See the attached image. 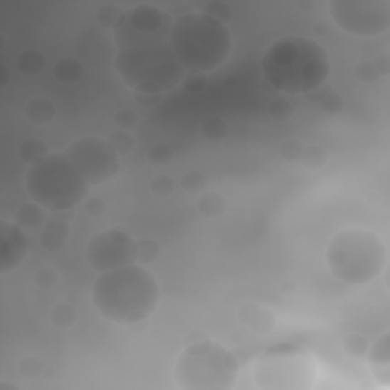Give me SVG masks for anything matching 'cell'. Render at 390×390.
I'll list each match as a JSON object with an SVG mask.
<instances>
[{
  "label": "cell",
  "mask_w": 390,
  "mask_h": 390,
  "mask_svg": "<svg viewBox=\"0 0 390 390\" xmlns=\"http://www.w3.org/2000/svg\"><path fill=\"white\" fill-rule=\"evenodd\" d=\"M263 77L272 89L285 95H308L323 88L331 75L327 49L307 37L273 41L261 60Z\"/></svg>",
  "instance_id": "1"
},
{
  "label": "cell",
  "mask_w": 390,
  "mask_h": 390,
  "mask_svg": "<svg viewBox=\"0 0 390 390\" xmlns=\"http://www.w3.org/2000/svg\"><path fill=\"white\" fill-rule=\"evenodd\" d=\"M160 299L156 276L142 264H128L100 273L92 285V300L107 320L132 327L151 317Z\"/></svg>",
  "instance_id": "2"
},
{
  "label": "cell",
  "mask_w": 390,
  "mask_h": 390,
  "mask_svg": "<svg viewBox=\"0 0 390 390\" xmlns=\"http://www.w3.org/2000/svg\"><path fill=\"white\" fill-rule=\"evenodd\" d=\"M169 46L186 73L206 75L221 68L232 51L227 25L201 13H181L172 21Z\"/></svg>",
  "instance_id": "3"
},
{
  "label": "cell",
  "mask_w": 390,
  "mask_h": 390,
  "mask_svg": "<svg viewBox=\"0 0 390 390\" xmlns=\"http://www.w3.org/2000/svg\"><path fill=\"white\" fill-rule=\"evenodd\" d=\"M115 69L135 93L164 95L174 90L186 77L168 41L117 49Z\"/></svg>",
  "instance_id": "4"
},
{
  "label": "cell",
  "mask_w": 390,
  "mask_h": 390,
  "mask_svg": "<svg viewBox=\"0 0 390 390\" xmlns=\"http://www.w3.org/2000/svg\"><path fill=\"white\" fill-rule=\"evenodd\" d=\"M325 259L328 270L340 283L363 285L383 272L387 248L372 231L351 227L332 236Z\"/></svg>",
  "instance_id": "5"
},
{
  "label": "cell",
  "mask_w": 390,
  "mask_h": 390,
  "mask_svg": "<svg viewBox=\"0 0 390 390\" xmlns=\"http://www.w3.org/2000/svg\"><path fill=\"white\" fill-rule=\"evenodd\" d=\"M25 189L32 201L46 211H69L88 199L90 185L64 153H49L31 165Z\"/></svg>",
  "instance_id": "6"
},
{
  "label": "cell",
  "mask_w": 390,
  "mask_h": 390,
  "mask_svg": "<svg viewBox=\"0 0 390 390\" xmlns=\"http://www.w3.org/2000/svg\"><path fill=\"white\" fill-rule=\"evenodd\" d=\"M172 376L183 390H231L240 376V362L221 343L197 340L180 352Z\"/></svg>",
  "instance_id": "7"
},
{
  "label": "cell",
  "mask_w": 390,
  "mask_h": 390,
  "mask_svg": "<svg viewBox=\"0 0 390 390\" xmlns=\"http://www.w3.org/2000/svg\"><path fill=\"white\" fill-rule=\"evenodd\" d=\"M319 362L297 344H278L253 363V381L263 390H310L316 386Z\"/></svg>",
  "instance_id": "8"
},
{
  "label": "cell",
  "mask_w": 390,
  "mask_h": 390,
  "mask_svg": "<svg viewBox=\"0 0 390 390\" xmlns=\"http://www.w3.org/2000/svg\"><path fill=\"white\" fill-rule=\"evenodd\" d=\"M172 19L167 11L154 5L140 4L125 9L113 28L117 49L165 43L169 40Z\"/></svg>",
  "instance_id": "9"
},
{
  "label": "cell",
  "mask_w": 390,
  "mask_h": 390,
  "mask_svg": "<svg viewBox=\"0 0 390 390\" xmlns=\"http://www.w3.org/2000/svg\"><path fill=\"white\" fill-rule=\"evenodd\" d=\"M330 9L335 25L355 37H376L390 28L387 0H332Z\"/></svg>",
  "instance_id": "10"
},
{
  "label": "cell",
  "mask_w": 390,
  "mask_h": 390,
  "mask_svg": "<svg viewBox=\"0 0 390 390\" xmlns=\"http://www.w3.org/2000/svg\"><path fill=\"white\" fill-rule=\"evenodd\" d=\"M64 154L90 186L112 181L121 168L119 156L113 147L107 139L98 136H84L73 140Z\"/></svg>",
  "instance_id": "11"
},
{
  "label": "cell",
  "mask_w": 390,
  "mask_h": 390,
  "mask_svg": "<svg viewBox=\"0 0 390 390\" xmlns=\"http://www.w3.org/2000/svg\"><path fill=\"white\" fill-rule=\"evenodd\" d=\"M85 261L98 273L133 264L135 240L122 229H107L92 236L85 247Z\"/></svg>",
  "instance_id": "12"
},
{
  "label": "cell",
  "mask_w": 390,
  "mask_h": 390,
  "mask_svg": "<svg viewBox=\"0 0 390 390\" xmlns=\"http://www.w3.org/2000/svg\"><path fill=\"white\" fill-rule=\"evenodd\" d=\"M28 252V240L23 229L16 221L0 223V273L6 275L17 270Z\"/></svg>",
  "instance_id": "13"
},
{
  "label": "cell",
  "mask_w": 390,
  "mask_h": 390,
  "mask_svg": "<svg viewBox=\"0 0 390 390\" xmlns=\"http://www.w3.org/2000/svg\"><path fill=\"white\" fill-rule=\"evenodd\" d=\"M238 319L256 334H268L276 327V316L268 307L258 302H244L238 310Z\"/></svg>",
  "instance_id": "14"
},
{
  "label": "cell",
  "mask_w": 390,
  "mask_h": 390,
  "mask_svg": "<svg viewBox=\"0 0 390 390\" xmlns=\"http://www.w3.org/2000/svg\"><path fill=\"white\" fill-rule=\"evenodd\" d=\"M372 375L376 381L389 384L390 378V337L389 332H384L381 337L369 346L366 359Z\"/></svg>",
  "instance_id": "15"
},
{
  "label": "cell",
  "mask_w": 390,
  "mask_h": 390,
  "mask_svg": "<svg viewBox=\"0 0 390 390\" xmlns=\"http://www.w3.org/2000/svg\"><path fill=\"white\" fill-rule=\"evenodd\" d=\"M70 233V226L68 221L51 218L41 227L38 236V244L46 252H58L66 246L68 238Z\"/></svg>",
  "instance_id": "16"
},
{
  "label": "cell",
  "mask_w": 390,
  "mask_h": 390,
  "mask_svg": "<svg viewBox=\"0 0 390 390\" xmlns=\"http://www.w3.org/2000/svg\"><path fill=\"white\" fill-rule=\"evenodd\" d=\"M57 116V107L48 98H32L25 105V117L34 125L51 124Z\"/></svg>",
  "instance_id": "17"
},
{
  "label": "cell",
  "mask_w": 390,
  "mask_h": 390,
  "mask_svg": "<svg viewBox=\"0 0 390 390\" xmlns=\"http://www.w3.org/2000/svg\"><path fill=\"white\" fill-rule=\"evenodd\" d=\"M14 221L21 229H38L48 221L46 209L36 201H26L14 214Z\"/></svg>",
  "instance_id": "18"
},
{
  "label": "cell",
  "mask_w": 390,
  "mask_h": 390,
  "mask_svg": "<svg viewBox=\"0 0 390 390\" xmlns=\"http://www.w3.org/2000/svg\"><path fill=\"white\" fill-rule=\"evenodd\" d=\"M52 75L58 83L73 85L77 84L84 75V66L78 58L63 57L52 68Z\"/></svg>",
  "instance_id": "19"
},
{
  "label": "cell",
  "mask_w": 390,
  "mask_h": 390,
  "mask_svg": "<svg viewBox=\"0 0 390 390\" xmlns=\"http://www.w3.org/2000/svg\"><path fill=\"white\" fill-rule=\"evenodd\" d=\"M227 209V201L223 197V194L208 191L201 192L197 200V211L201 216L208 220H216L224 215Z\"/></svg>",
  "instance_id": "20"
},
{
  "label": "cell",
  "mask_w": 390,
  "mask_h": 390,
  "mask_svg": "<svg viewBox=\"0 0 390 390\" xmlns=\"http://www.w3.org/2000/svg\"><path fill=\"white\" fill-rule=\"evenodd\" d=\"M48 66V60L45 53L37 49L21 51L16 58V68L20 73L28 75V77H36L40 75Z\"/></svg>",
  "instance_id": "21"
},
{
  "label": "cell",
  "mask_w": 390,
  "mask_h": 390,
  "mask_svg": "<svg viewBox=\"0 0 390 390\" xmlns=\"http://www.w3.org/2000/svg\"><path fill=\"white\" fill-rule=\"evenodd\" d=\"M307 96V100L312 104H316L323 113L327 115H337L342 112L343 108V96L340 93H337L335 90L331 89H317L314 90Z\"/></svg>",
  "instance_id": "22"
},
{
  "label": "cell",
  "mask_w": 390,
  "mask_h": 390,
  "mask_svg": "<svg viewBox=\"0 0 390 390\" xmlns=\"http://www.w3.org/2000/svg\"><path fill=\"white\" fill-rule=\"evenodd\" d=\"M160 244L151 236H142L135 240V261L137 264L148 265L156 263L160 256Z\"/></svg>",
  "instance_id": "23"
},
{
  "label": "cell",
  "mask_w": 390,
  "mask_h": 390,
  "mask_svg": "<svg viewBox=\"0 0 390 390\" xmlns=\"http://www.w3.org/2000/svg\"><path fill=\"white\" fill-rule=\"evenodd\" d=\"M17 153L20 160L25 162V164L31 167L37 164V162L41 160L43 157H46L49 154V148L41 139L29 137V139H25L23 142H20Z\"/></svg>",
  "instance_id": "24"
},
{
  "label": "cell",
  "mask_w": 390,
  "mask_h": 390,
  "mask_svg": "<svg viewBox=\"0 0 390 390\" xmlns=\"http://www.w3.org/2000/svg\"><path fill=\"white\" fill-rule=\"evenodd\" d=\"M52 325L58 330H69L78 320V311L69 302H60L49 312Z\"/></svg>",
  "instance_id": "25"
},
{
  "label": "cell",
  "mask_w": 390,
  "mask_h": 390,
  "mask_svg": "<svg viewBox=\"0 0 390 390\" xmlns=\"http://www.w3.org/2000/svg\"><path fill=\"white\" fill-rule=\"evenodd\" d=\"M200 132L209 142H221L229 135V124L220 116H211L204 119Z\"/></svg>",
  "instance_id": "26"
},
{
  "label": "cell",
  "mask_w": 390,
  "mask_h": 390,
  "mask_svg": "<svg viewBox=\"0 0 390 390\" xmlns=\"http://www.w3.org/2000/svg\"><path fill=\"white\" fill-rule=\"evenodd\" d=\"M107 140L108 144L113 147V149L116 151L119 157L128 156L136 147L135 136L132 135V132H128V130L116 128L110 135H108Z\"/></svg>",
  "instance_id": "27"
},
{
  "label": "cell",
  "mask_w": 390,
  "mask_h": 390,
  "mask_svg": "<svg viewBox=\"0 0 390 390\" xmlns=\"http://www.w3.org/2000/svg\"><path fill=\"white\" fill-rule=\"evenodd\" d=\"M328 160L330 154L327 148H323L322 145H308L303 151L300 164L310 171H319L328 164Z\"/></svg>",
  "instance_id": "28"
},
{
  "label": "cell",
  "mask_w": 390,
  "mask_h": 390,
  "mask_svg": "<svg viewBox=\"0 0 390 390\" xmlns=\"http://www.w3.org/2000/svg\"><path fill=\"white\" fill-rule=\"evenodd\" d=\"M342 348L351 359L364 360L367 351H369V343H367V339L363 337L362 334H349L342 342Z\"/></svg>",
  "instance_id": "29"
},
{
  "label": "cell",
  "mask_w": 390,
  "mask_h": 390,
  "mask_svg": "<svg viewBox=\"0 0 390 390\" xmlns=\"http://www.w3.org/2000/svg\"><path fill=\"white\" fill-rule=\"evenodd\" d=\"M122 13H124V9L121 6H119V5H116V4H105V5L98 8L95 19L98 21V25H100L101 28L112 29L113 31V28L117 23V20L121 19Z\"/></svg>",
  "instance_id": "30"
},
{
  "label": "cell",
  "mask_w": 390,
  "mask_h": 390,
  "mask_svg": "<svg viewBox=\"0 0 390 390\" xmlns=\"http://www.w3.org/2000/svg\"><path fill=\"white\" fill-rule=\"evenodd\" d=\"M303 151H305V144L296 137L285 139L279 145V156L288 162V164H299L303 156Z\"/></svg>",
  "instance_id": "31"
},
{
  "label": "cell",
  "mask_w": 390,
  "mask_h": 390,
  "mask_svg": "<svg viewBox=\"0 0 390 390\" xmlns=\"http://www.w3.org/2000/svg\"><path fill=\"white\" fill-rule=\"evenodd\" d=\"M206 185H208V179H206V176L201 171H195V169L188 171L180 179L181 189L191 195L201 194L204 191Z\"/></svg>",
  "instance_id": "32"
},
{
  "label": "cell",
  "mask_w": 390,
  "mask_h": 390,
  "mask_svg": "<svg viewBox=\"0 0 390 390\" xmlns=\"http://www.w3.org/2000/svg\"><path fill=\"white\" fill-rule=\"evenodd\" d=\"M268 115L278 122H287L295 115V105H292L285 98H278L273 100L267 107Z\"/></svg>",
  "instance_id": "33"
},
{
  "label": "cell",
  "mask_w": 390,
  "mask_h": 390,
  "mask_svg": "<svg viewBox=\"0 0 390 390\" xmlns=\"http://www.w3.org/2000/svg\"><path fill=\"white\" fill-rule=\"evenodd\" d=\"M43 371H45V362H43L40 357H25V359L19 363L20 375L28 378V380H36V378L41 376Z\"/></svg>",
  "instance_id": "34"
},
{
  "label": "cell",
  "mask_w": 390,
  "mask_h": 390,
  "mask_svg": "<svg viewBox=\"0 0 390 390\" xmlns=\"http://www.w3.org/2000/svg\"><path fill=\"white\" fill-rule=\"evenodd\" d=\"M203 13L221 21L224 25L229 23L232 19V8L229 4L223 2V0H212V2H208L203 6Z\"/></svg>",
  "instance_id": "35"
},
{
  "label": "cell",
  "mask_w": 390,
  "mask_h": 390,
  "mask_svg": "<svg viewBox=\"0 0 390 390\" xmlns=\"http://www.w3.org/2000/svg\"><path fill=\"white\" fill-rule=\"evenodd\" d=\"M149 189L157 197H168L176 189V180L167 174H159L151 179Z\"/></svg>",
  "instance_id": "36"
},
{
  "label": "cell",
  "mask_w": 390,
  "mask_h": 390,
  "mask_svg": "<svg viewBox=\"0 0 390 390\" xmlns=\"http://www.w3.org/2000/svg\"><path fill=\"white\" fill-rule=\"evenodd\" d=\"M354 77L363 84H372L381 77L374 61H362L354 69Z\"/></svg>",
  "instance_id": "37"
},
{
  "label": "cell",
  "mask_w": 390,
  "mask_h": 390,
  "mask_svg": "<svg viewBox=\"0 0 390 390\" xmlns=\"http://www.w3.org/2000/svg\"><path fill=\"white\" fill-rule=\"evenodd\" d=\"M147 160L154 167L168 165L172 160V149L165 144H157L148 149Z\"/></svg>",
  "instance_id": "38"
},
{
  "label": "cell",
  "mask_w": 390,
  "mask_h": 390,
  "mask_svg": "<svg viewBox=\"0 0 390 390\" xmlns=\"http://www.w3.org/2000/svg\"><path fill=\"white\" fill-rule=\"evenodd\" d=\"M34 284L41 290H52L58 284V273L53 268L41 267L34 273Z\"/></svg>",
  "instance_id": "39"
},
{
  "label": "cell",
  "mask_w": 390,
  "mask_h": 390,
  "mask_svg": "<svg viewBox=\"0 0 390 390\" xmlns=\"http://www.w3.org/2000/svg\"><path fill=\"white\" fill-rule=\"evenodd\" d=\"M139 116L132 108H121L116 115H115V124L116 128L121 130H128V132H132V130L137 125Z\"/></svg>",
  "instance_id": "40"
},
{
  "label": "cell",
  "mask_w": 390,
  "mask_h": 390,
  "mask_svg": "<svg viewBox=\"0 0 390 390\" xmlns=\"http://www.w3.org/2000/svg\"><path fill=\"white\" fill-rule=\"evenodd\" d=\"M183 88H185L191 93H200L206 89L208 81H206V75H195V73H186L185 80L181 83Z\"/></svg>",
  "instance_id": "41"
},
{
  "label": "cell",
  "mask_w": 390,
  "mask_h": 390,
  "mask_svg": "<svg viewBox=\"0 0 390 390\" xmlns=\"http://www.w3.org/2000/svg\"><path fill=\"white\" fill-rule=\"evenodd\" d=\"M105 209L107 204L101 197H90L84 200V211L89 216H93V218L102 216L105 214Z\"/></svg>",
  "instance_id": "42"
},
{
  "label": "cell",
  "mask_w": 390,
  "mask_h": 390,
  "mask_svg": "<svg viewBox=\"0 0 390 390\" xmlns=\"http://www.w3.org/2000/svg\"><path fill=\"white\" fill-rule=\"evenodd\" d=\"M135 100L140 107L151 108L160 102L162 95H151V93H135Z\"/></svg>",
  "instance_id": "43"
},
{
  "label": "cell",
  "mask_w": 390,
  "mask_h": 390,
  "mask_svg": "<svg viewBox=\"0 0 390 390\" xmlns=\"http://www.w3.org/2000/svg\"><path fill=\"white\" fill-rule=\"evenodd\" d=\"M374 63H375L378 72H380V75H384V77H386V75H389V72H390V58H389V56L376 57L374 60Z\"/></svg>",
  "instance_id": "44"
},
{
  "label": "cell",
  "mask_w": 390,
  "mask_h": 390,
  "mask_svg": "<svg viewBox=\"0 0 390 390\" xmlns=\"http://www.w3.org/2000/svg\"><path fill=\"white\" fill-rule=\"evenodd\" d=\"M11 78V73H9V69L6 64H2V66H0V88H5V85L8 84Z\"/></svg>",
  "instance_id": "45"
},
{
  "label": "cell",
  "mask_w": 390,
  "mask_h": 390,
  "mask_svg": "<svg viewBox=\"0 0 390 390\" xmlns=\"http://www.w3.org/2000/svg\"><path fill=\"white\" fill-rule=\"evenodd\" d=\"M280 288H283L284 295H292V292H295V290H296V287L292 285L291 283H285V284H283V287H280Z\"/></svg>",
  "instance_id": "46"
}]
</instances>
